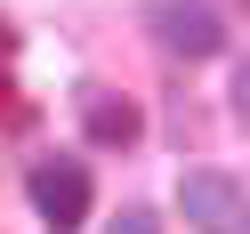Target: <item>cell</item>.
<instances>
[{"instance_id":"cell-1","label":"cell","mask_w":250,"mask_h":234,"mask_svg":"<svg viewBox=\"0 0 250 234\" xmlns=\"http://www.w3.org/2000/svg\"><path fill=\"white\" fill-rule=\"evenodd\" d=\"M178 210L194 234H250V194L226 170H186L178 178Z\"/></svg>"},{"instance_id":"cell-2","label":"cell","mask_w":250,"mask_h":234,"mask_svg":"<svg viewBox=\"0 0 250 234\" xmlns=\"http://www.w3.org/2000/svg\"><path fill=\"white\" fill-rule=\"evenodd\" d=\"M24 194H33V210H41V226H49V234H81V218H89V170L73 162V153L33 162Z\"/></svg>"},{"instance_id":"cell-5","label":"cell","mask_w":250,"mask_h":234,"mask_svg":"<svg viewBox=\"0 0 250 234\" xmlns=\"http://www.w3.org/2000/svg\"><path fill=\"white\" fill-rule=\"evenodd\" d=\"M105 234H162V218H153V210H121Z\"/></svg>"},{"instance_id":"cell-3","label":"cell","mask_w":250,"mask_h":234,"mask_svg":"<svg viewBox=\"0 0 250 234\" xmlns=\"http://www.w3.org/2000/svg\"><path fill=\"white\" fill-rule=\"evenodd\" d=\"M153 41L169 57H186V65H202V57L226 49V24H218L210 0H153Z\"/></svg>"},{"instance_id":"cell-4","label":"cell","mask_w":250,"mask_h":234,"mask_svg":"<svg viewBox=\"0 0 250 234\" xmlns=\"http://www.w3.org/2000/svg\"><path fill=\"white\" fill-rule=\"evenodd\" d=\"M73 105H81V129H89V146H105V153H121V146H137V137H146V113H137L129 97H113V89H97V81H89Z\"/></svg>"},{"instance_id":"cell-6","label":"cell","mask_w":250,"mask_h":234,"mask_svg":"<svg viewBox=\"0 0 250 234\" xmlns=\"http://www.w3.org/2000/svg\"><path fill=\"white\" fill-rule=\"evenodd\" d=\"M234 121H242V129H250V57H242V65H234Z\"/></svg>"}]
</instances>
